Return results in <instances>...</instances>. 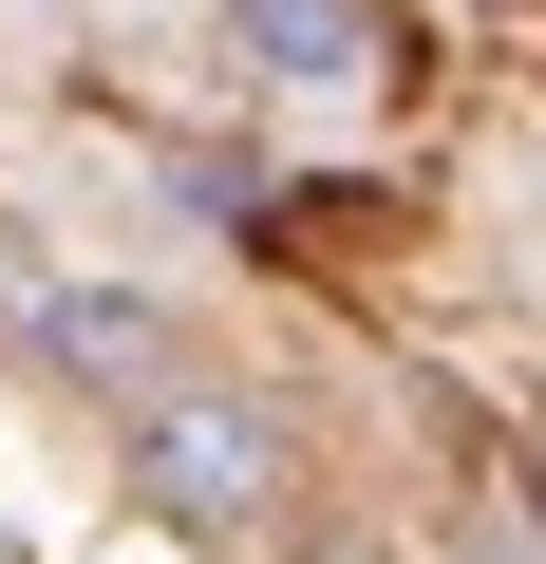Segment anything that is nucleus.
Here are the masks:
<instances>
[{"label": "nucleus", "mask_w": 546, "mask_h": 564, "mask_svg": "<svg viewBox=\"0 0 546 564\" xmlns=\"http://www.w3.org/2000/svg\"><path fill=\"white\" fill-rule=\"evenodd\" d=\"M226 39H245L264 95H377L396 76V20H377V0H226Z\"/></svg>", "instance_id": "nucleus-2"}, {"label": "nucleus", "mask_w": 546, "mask_h": 564, "mask_svg": "<svg viewBox=\"0 0 546 564\" xmlns=\"http://www.w3.org/2000/svg\"><path fill=\"white\" fill-rule=\"evenodd\" d=\"M39 339H57L76 377H114V395H151V377H170V321H151V302H114V282H57Z\"/></svg>", "instance_id": "nucleus-3"}, {"label": "nucleus", "mask_w": 546, "mask_h": 564, "mask_svg": "<svg viewBox=\"0 0 546 564\" xmlns=\"http://www.w3.org/2000/svg\"><path fill=\"white\" fill-rule=\"evenodd\" d=\"M132 489H151V527L245 545L264 508H283V414L226 395V377H151V395H132Z\"/></svg>", "instance_id": "nucleus-1"}]
</instances>
